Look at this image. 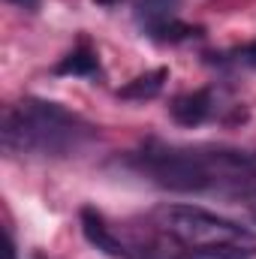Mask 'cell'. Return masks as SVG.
Returning <instances> with one entry per match:
<instances>
[{
  "label": "cell",
  "mask_w": 256,
  "mask_h": 259,
  "mask_svg": "<svg viewBox=\"0 0 256 259\" xmlns=\"http://www.w3.org/2000/svg\"><path fill=\"white\" fill-rule=\"evenodd\" d=\"M145 178H151L163 190L175 193H199L211 190L220 181H235L253 169V157L229 148H181L148 142L130 160Z\"/></svg>",
  "instance_id": "1"
},
{
  "label": "cell",
  "mask_w": 256,
  "mask_h": 259,
  "mask_svg": "<svg viewBox=\"0 0 256 259\" xmlns=\"http://www.w3.org/2000/svg\"><path fill=\"white\" fill-rule=\"evenodd\" d=\"M94 136V127L64 106L27 97L3 115V148L9 154L66 157Z\"/></svg>",
  "instance_id": "2"
},
{
  "label": "cell",
  "mask_w": 256,
  "mask_h": 259,
  "mask_svg": "<svg viewBox=\"0 0 256 259\" xmlns=\"http://www.w3.org/2000/svg\"><path fill=\"white\" fill-rule=\"evenodd\" d=\"M157 220L163 232L187 250H238V253L256 250V232L226 217H217L205 208L166 205L157 211Z\"/></svg>",
  "instance_id": "3"
},
{
  "label": "cell",
  "mask_w": 256,
  "mask_h": 259,
  "mask_svg": "<svg viewBox=\"0 0 256 259\" xmlns=\"http://www.w3.org/2000/svg\"><path fill=\"white\" fill-rule=\"evenodd\" d=\"M78 220H81V232H84V238H88L91 247H97L100 253H106V256H112V259H130V250L124 247V241L112 232V226L106 223V217L97 208L84 205L78 211Z\"/></svg>",
  "instance_id": "4"
},
{
  "label": "cell",
  "mask_w": 256,
  "mask_h": 259,
  "mask_svg": "<svg viewBox=\"0 0 256 259\" xmlns=\"http://www.w3.org/2000/svg\"><path fill=\"white\" fill-rule=\"evenodd\" d=\"M175 12H178V0H139L136 3V24L142 27V33L157 39L160 30H166L172 21H178Z\"/></svg>",
  "instance_id": "5"
},
{
  "label": "cell",
  "mask_w": 256,
  "mask_h": 259,
  "mask_svg": "<svg viewBox=\"0 0 256 259\" xmlns=\"http://www.w3.org/2000/svg\"><path fill=\"white\" fill-rule=\"evenodd\" d=\"M172 118L181 127H199L211 118L214 112V94L211 91H193V94H181L175 97V103L169 106Z\"/></svg>",
  "instance_id": "6"
},
{
  "label": "cell",
  "mask_w": 256,
  "mask_h": 259,
  "mask_svg": "<svg viewBox=\"0 0 256 259\" xmlns=\"http://www.w3.org/2000/svg\"><path fill=\"white\" fill-rule=\"evenodd\" d=\"M166 78H169V69H166V66H157V69H151V72L136 75V78L127 81L124 88H118V97H121V100H136V103L154 100V97L166 88Z\"/></svg>",
  "instance_id": "7"
},
{
  "label": "cell",
  "mask_w": 256,
  "mask_h": 259,
  "mask_svg": "<svg viewBox=\"0 0 256 259\" xmlns=\"http://www.w3.org/2000/svg\"><path fill=\"white\" fill-rule=\"evenodd\" d=\"M55 75H81V78H91V75H100V61H97V55L88 46H78V49H72L69 55H64L58 61Z\"/></svg>",
  "instance_id": "8"
},
{
  "label": "cell",
  "mask_w": 256,
  "mask_h": 259,
  "mask_svg": "<svg viewBox=\"0 0 256 259\" xmlns=\"http://www.w3.org/2000/svg\"><path fill=\"white\" fill-rule=\"evenodd\" d=\"M217 58V55H214ZM217 64L223 66H241V69H256V39L253 42H244L238 49H229L217 58Z\"/></svg>",
  "instance_id": "9"
},
{
  "label": "cell",
  "mask_w": 256,
  "mask_h": 259,
  "mask_svg": "<svg viewBox=\"0 0 256 259\" xmlns=\"http://www.w3.org/2000/svg\"><path fill=\"white\" fill-rule=\"evenodd\" d=\"M181 259H247V253H238V250H190Z\"/></svg>",
  "instance_id": "10"
},
{
  "label": "cell",
  "mask_w": 256,
  "mask_h": 259,
  "mask_svg": "<svg viewBox=\"0 0 256 259\" xmlns=\"http://www.w3.org/2000/svg\"><path fill=\"white\" fill-rule=\"evenodd\" d=\"M9 3H15V6H21V9H27V12H36V9H39V0H9Z\"/></svg>",
  "instance_id": "11"
},
{
  "label": "cell",
  "mask_w": 256,
  "mask_h": 259,
  "mask_svg": "<svg viewBox=\"0 0 256 259\" xmlns=\"http://www.w3.org/2000/svg\"><path fill=\"white\" fill-rule=\"evenodd\" d=\"M244 205H247V214H250V220L256 223V190L247 196V202H244Z\"/></svg>",
  "instance_id": "12"
},
{
  "label": "cell",
  "mask_w": 256,
  "mask_h": 259,
  "mask_svg": "<svg viewBox=\"0 0 256 259\" xmlns=\"http://www.w3.org/2000/svg\"><path fill=\"white\" fill-rule=\"evenodd\" d=\"M6 259H15V241L9 232H6Z\"/></svg>",
  "instance_id": "13"
},
{
  "label": "cell",
  "mask_w": 256,
  "mask_h": 259,
  "mask_svg": "<svg viewBox=\"0 0 256 259\" xmlns=\"http://www.w3.org/2000/svg\"><path fill=\"white\" fill-rule=\"evenodd\" d=\"M94 3H97V6H118L121 0H94Z\"/></svg>",
  "instance_id": "14"
}]
</instances>
